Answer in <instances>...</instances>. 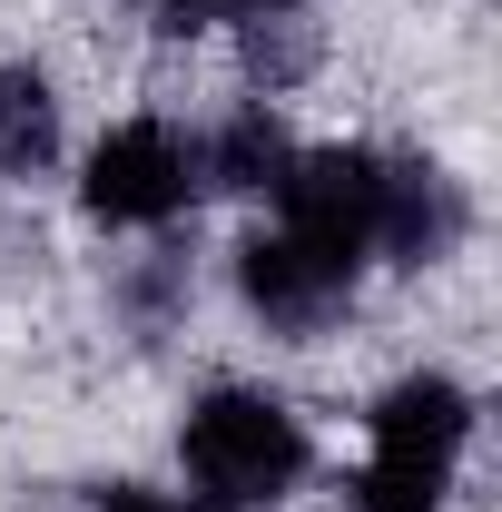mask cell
I'll return each mask as SVG.
<instances>
[{"mask_svg": "<svg viewBox=\"0 0 502 512\" xmlns=\"http://www.w3.org/2000/svg\"><path fill=\"white\" fill-rule=\"evenodd\" d=\"M178 453H188V483L207 503H227V512L286 503V493L306 483V463H315L296 404L266 394V384H217V394H197L188 424H178Z\"/></svg>", "mask_w": 502, "mask_h": 512, "instance_id": "cell-1", "label": "cell"}, {"mask_svg": "<svg viewBox=\"0 0 502 512\" xmlns=\"http://www.w3.org/2000/svg\"><path fill=\"white\" fill-rule=\"evenodd\" d=\"M286 158H296V148H286V128H276V109H266V99H256V109H237V119L197 148V168H207L217 188H266V197H276V178H286Z\"/></svg>", "mask_w": 502, "mask_h": 512, "instance_id": "cell-7", "label": "cell"}, {"mask_svg": "<svg viewBox=\"0 0 502 512\" xmlns=\"http://www.w3.org/2000/svg\"><path fill=\"white\" fill-rule=\"evenodd\" d=\"M276 207H286L276 227H296L306 247L365 266L375 227H384V148H306V158H286Z\"/></svg>", "mask_w": 502, "mask_h": 512, "instance_id": "cell-4", "label": "cell"}, {"mask_svg": "<svg viewBox=\"0 0 502 512\" xmlns=\"http://www.w3.org/2000/svg\"><path fill=\"white\" fill-rule=\"evenodd\" d=\"M197 138L168 119H119L99 148H89V168H79V207L99 217V227H168L178 207L197 197Z\"/></svg>", "mask_w": 502, "mask_h": 512, "instance_id": "cell-3", "label": "cell"}, {"mask_svg": "<svg viewBox=\"0 0 502 512\" xmlns=\"http://www.w3.org/2000/svg\"><path fill=\"white\" fill-rule=\"evenodd\" d=\"M158 30H207V20H276V10H296V0H138Z\"/></svg>", "mask_w": 502, "mask_h": 512, "instance_id": "cell-9", "label": "cell"}, {"mask_svg": "<svg viewBox=\"0 0 502 512\" xmlns=\"http://www.w3.org/2000/svg\"><path fill=\"white\" fill-rule=\"evenodd\" d=\"M237 296H247L276 335H315V325L345 316L355 266H345V256H325V247H306L296 227H266V237L237 247Z\"/></svg>", "mask_w": 502, "mask_h": 512, "instance_id": "cell-5", "label": "cell"}, {"mask_svg": "<svg viewBox=\"0 0 502 512\" xmlns=\"http://www.w3.org/2000/svg\"><path fill=\"white\" fill-rule=\"evenodd\" d=\"M89 512H188V503H178V493H148V483H109Z\"/></svg>", "mask_w": 502, "mask_h": 512, "instance_id": "cell-10", "label": "cell"}, {"mask_svg": "<svg viewBox=\"0 0 502 512\" xmlns=\"http://www.w3.org/2000/svg\"><path fill=\"white\" fill-rule=\"evenodd\" d=\"M50 148H60V99H50V79L0 69V178L50 168Z\"/></svg>", "mask_w": 502, "mask_h": 512, "instance_id": "cell-8", "label": "cell"}, {"mask_svg": "<svg viewBox=\"0 0 502 512\" xmlns=\"http://www.w3.org/2000/svg\"><path fill=\"white\" fill-rule=\"evenodd\" d=\"M473 207L463 188L443 178L434 158H384V227H375V256H404V266H434V256L463 247Z\"/></svg>", "mask_w": 502, "mask_h": 512, "instance_id": "cell-6", "label": "cell"}, {"mask_svg": "<svg viewBox=\"0 0 502 512\" xmlns=\"http://www.w3.org/2000/svg\"><path fill=\"white\" fill-rule=\"evenodd\" d=\"M463 444H473V394H463L453 375L384 384L375 453H365V473H355L345 512H443L453 473H463Z\"/></svg>", "mask_w": 502, "mask_h": 512, "instance_id": "cell-2", "label": "cell"}]
</instances>
